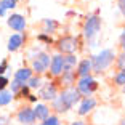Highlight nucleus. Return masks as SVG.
<instances>
[{
    "mask_svg": "<svg viewBox=\"0 0 125 125\" xmlns=\"http://www.w3.org/2000/svg\"><path fill=\"white\" fill-rule=\"evenodd\" d=\"M79 99H80L79 90L69 87V88L62 90V93L59 96H56V99L53 101V104H55V109L58 111V112H66V111H69L74 104L77 103Z\"/></svg>",
    "mask_w": 125,
    "mask_h": 125,
    "instance_id": "nucleus-1",
    "label": "nucleus"
},
{
    "mask_svg": "<svg viewBox=\"0 0 125 125\" xmlns=\"http://www.w3.org/2000/svg\"><path fill=\"white\" fill-rule=\"evenodd\" d=\"M112 61H114V52H112V50H101V52L96 56H93V59H92L93 71H95V72H101V71H104Z\"/></svg>",
    "mask_w": 125,
    "mask_h": 125,
    "instance_id": "nucleus-2",
    "label": "nucleus"
},
{
    "mask_svg": "<svg viewBox=\"0 0 125 125\" xmlns=\"http://www.w3.org/2000/svg\"><path fill=\"white\" fill-rule=\"evenodd\" d=\"M99 29H101V19H99V16H96V15L88 16L87 21H85V26H83V35L88 40H92V39H95L98 35Z\"/></svg>",
    "mask_w": 125,
    "mask_h": 125,
    "instance_id": "nucleus-3",
    "label": "nucleus"
},
{
    "mask_svg": "<svg viewBox=\"0 0 125 125\" xmlns=\"http://www.w3.org/2000/svg\"><path fill=\"white\" fill-rule=\"evenodd\" d=\"M98 88V82L95 80L93 77H82L80 80H79V83H77V90H79V93H82V95H85V96H90L95 90Z\"/></svg>",
    "mask_w": 125,
    "mask_h": 125,
    "instance_id": "nucleus-4",
    "label": "nucleus"
},
{
    "mask_svg": "<svg viewBox=\"0 0 125 125\" xmlns=\"http://www.w3.org/2000/svg\"><path fill=\"white\" fill-rule=\"evenodd\" d=\"M50 62H52V59H50V56L47 53H43V52L37 53V56L32 59V71H35L37 74H42L48 69Z\"/></svg>",
    "mask_w": 125,
    "mask_h": 125,
    "instance_id": "nucleus-5",
    "label": "nucleus"
},
{
    "mask_svg": "<svg viewBox=\"0 0 125 125\" xmlns=\"http://www.w3.org/2000/svg\"><path fill=\"white\" fill-rule=\"evenodd\" d=\"M58 48H59V52H62V53L72 55V53L75 52V48H77V39L72 37V35L62 37L61 40L58 42Z\"/></svg>",
    "mask_w": 125,
    "mask_h": 125,
    "instance_id": "nucleus-6",
    "label": "nucleus"
},
{
    "mask_svg": "<svg viewBox=\"0 0 125 125\" xmlns=\"http://www.w3.org/2000/svg\"><path fill=\"white\" fill-rule=\"evenodd\" d=\"M7 24L11 27V29L18 31V32H21V31L26 29V19H24V16H22V15H18V13L11 15L10 18L7 19Z\"/></svg>",
    "mask_w": 125,
    "mask_h": 125,
    "instance_id": "nucleus-7",
    "label": "nucleus"
},
{
    "mask_svg": "<svg viewBox=\"0 0 125 125\" xmlns=\"http://www.w3.org/2000/svg\"><path fill=\"white\" fill-rule=\"evenodd\" d=\"M62 69H64V56L61 55H55L52 58L50 62V71H52V75H61Z\"/></svg>",
    "mask_w": 125,
    "mask_h": 125,
    "instance_id": "nucleus-8",
    "label": "nucleus"
},
{
    "mask_svg": "<svg viewBox=\"0 0 125 125\" xmlns=\"http://www.w3.org/2000/svg\"><path fill=\"white\" fill-rule=\"evenodd\" d=\"M18 120L21 122L22 125H31L34 120H35V114H34V109H31V107H24V109H21L18 112Z\"/></svg>",
    "mask_w": 125,
    "mask_h": 125,
    "instance_id": "nucleus-9",
    "label": "nucleus"
},
{
    "mask_svg": "<svg viewBox=\"0 0 125 125\" xmlns=\"http://www.w3.org/2000/svg\"><path fill=\"white\" fill-rule=\"evenodd\" d=\"M40 98L47 99V101H50V99L55 101L56 99V87L53 83H47L43 88L40 90Z\"/></svg>",
    "mask_w": 125,
    "mask_h": 125,
    "instance_id": "nucleus-10",
    "label": "nucleus"
},
{
    "mask_svg": "<svg viewBox=\"0 0 125 125\" xmlns=\"http://www.w3.org/2000/svg\"><path fill=\"white\" fill-rule=\"evenodd\" d=\"M92 69H93L92 59H83V61L79 62L77 75H80V77H88V75H90V71H92Z\"/></svg>",
    "mask_w": 125,
    "mask_h": 125,
    "instance_id": "nucleus-11",
    "label": "nucleus"
},
{
    "mask_svg": "<svg viewBox=\"0 0 125 125\" xmlns=\"http://www.w3.org/2000/svg\"><path fill=\"white\" fill-rule=\"evenodd\" d=\"M31 77H32V69H29V67H22V69L16 71V74H15V80H19L21 83L29 82Z\"/></svg>",
    "mask_w": 125,
    "mask_h": 125,
    "instance_id": "nucleus-12",
    "label": "nucleus"
},
{
    "mask_svg": "<svg viewBox=\"0 0 125 125\" xmlns=\"http://www.w3.org/2000/svg\"><path fill=\"white\" fill-rule=\"evenodd\" d=\"M95 106H96V101H95L93 98H85L83 101H82L80 107H79V114H80V115L88 114V112H90V111H92Z\"/></svg>",
    "mask_w": 125,
    "mask_h": 125,
    "instance_id": "nucleus-13",
    "label": "nucleus"
},
{
    "mask_svg": "<svg viewBox=\"0 0 125 125\" xmlns=\"http://www.w3.org/2000/svg\"><path fill=\"white\" fill-rule=\"evenodd\" d=\"M21 45H22V35L13 34V35L8 39V52H16Z\"/></svg>",
    "mask_w": 125,
    "mask_h": 125,
    "instance_id": "nucleus-14",
    "label": "nucleus"
},
{
    "mask_svg": "<svg viewBox=\"0 0 125 125\" xmlns=\"http://www.w3.org/2000/svg\"><path fill=\"white\" fill-rule=\"evenodd\" d=\"M34 114H35V119L45 120V119L50 117V109H48L45 104H37V106L34 107Z\"/></svg>",
    "mask_w": 125,
    "mask_h": 125,
    "instance_id": "nucleus-15",
    "label": "nucleus"
},
{
    "mask_svg": "<svg viewBox=\"0 0 125 125\" xmlns=\"http://www.w3.org/2000/svg\"><path fill=\"white\" fill-rule=\"evenodd\" d=\"M75 64H77V58H75L74 55L64 56V69H62V72H69V71H74Z\"/></svg>",
    "mask_w": 125,
    "mask_h": 125,
    "instance_id": "nucleus-16",
    "label": "nucleus"
},
{
    "mask_svg": "<svg viewBox=\"0 0 125 125\" xmlns=\"http://www.w3.org/2000/svg\"><path fill=\"white\" fill-rule=\"evenodd\" d=\"M13 99V93L7 92V90H2L0 92V106H7L8 103H11Z\"/></svg>",
    "mask_w": 125,
    "mask_h": 125,
    "instance_id": "nucleus-17",
    "label": "nucleus"
},
{
    "mask_svg": "<svg viewBox=\"0 0 125 125\" xmlns=\"http://www.w3.org/2000/svg\"><path fill=\"white\" fill-rule=\"evenodd\" d=\"M75 80V71H69V72H62V83L71 85Z\"/></svg>",
    "mask_w": 125,
    "mask_h": 125,
    "instance_id": "nucleus-18",
    "label": "nucleus"
},
{
    "mask_svg": "<svg viewBox=\"0 0 125 125\" xmlns=\"http://www.w3.org/2000/svg\"><path fill=\"white\" fill-rule=\"evenodd\" d=\"M0 7L5 10H11L16 7V0H0Z\"/></svg>",
    "mask_w": 125,
    "mask_h": 125,
    "instance_id": "nucleus-19",
    "label": "nucleus"
},
{
    "mask_svg": "<svg viewBox=\"0 0 125 125\" xmlns=\"http://www.w3.org/2000/svg\"><path fill=\"white\" fill-rule=\"evenodd\" d=\"M40 125H59V119L56 115H50L48 119H45Z\"/></svg>",
    "mask_w": 125,
    "mask_h": 125,
    "instance_id": "nucleus-20",
    "label": "nucleus"
},
{
    "mask_svg": "<svg viewBox=\"0 0 125 125\" xmlns=\"http://www.w3.org/2000/svg\"><path fill=\"white\" fill-rule=\"evenodd\" d=\"M40 83H42V80H40V77H31L29 79V88H37V87H40Z\"/></svg>",
    "mask_w": 125,
    "mask_h": 125,
    "instance_id": "nucleus-21",
    "label": "nucleus"
},
{
    "mask_svg": "<svg viewBox=\"0 0 125 125\" xmlns=\"http://www.w3.org/2000/svg\"><path fill=\"white\" fill-rule=\"evenodd\" d=\"M114 82L117 85H120V87H125V72H119L114 77Z\"/></svg>",
    "mask_w": 125,
    "mask_h": 125,
    "instance_id": "nucleus-22",
    "label": "nucleus"
},
{
    "mask_svg": "<svg viewBox=\"0 0 125 125\" xmlns=\"http://www.w3.org/2000/svg\"><path fill=\"white\" fill-rule=\"evenodd\" d=\"M24 87V83H21L19 80H13L11 82V93H16V92H21V88Z\"/></svg>",
    "mask_w": 125,
    "mask_h": 125,
    "instance_id": "nucleus-23",
    "label": "nucleus"
},
{
    "mask_svg": "<svg viewBox=\"0 0 125 125\" xmlns=\"http://www.w3.org/2000/svg\"><path fill=\"white\" fill-rule=\"evenodd\" d=\"M117 66H119V69H120V72H125V53L119 56V59H117Z\"/></svg>",
    "mask_w": 125,
    "mask_h": 125,
    "instance_id": "nucleus-24",
    "label": "nucleus"
},
{
    "mask_svg": "<svg viewBox=\"0 0 125 125\" xmlns=\"http://www.w3.org/2000/svg\"><path fill=\"white\" fill-rule=\"evenodd\" d=\"M45 27H47V32H48V29H50V32H53V29H56L58 24H56L55 21H52V19H47V21H45Z\"/></svg>",
    "mask_w": 125,
    "mask_h": 125,
    "instance_id": "nucleus-25",
    "label": "nucleus"
},
{
    "mask_svg": "<svg viewBox=\"0 0 125 125\" xmlns=\"http://www.w3.org/2000/svg\"><path fill=\"white\" fill-rule=\"evenodd\" d=\"M7 85H8V79L5 75H0V92L7 88Z\"/></svg>",
    "mask_w": 125,
    "mask_h": 125,
    "instance_id": "nucleus-26",
    "label": "nucleus"
},
{
    "mask_svg": "<svg viewBox=\"0 0 125 125\" xmlns=\"http://www.w3.org/2000/svg\"><path fill=\"white\" fill-rule=\"evenodd\" d=\"M7 67H8V62H7V59H3V61L0 62V75H3V74H5Z\"/></svg>",
    "mask_w": 125,
    "mask_h": 125,
    "instance_id": "nucleus-27",
    "label": "nucleus"
},
{
    "mask_svg": "<svg viewBox=\"0 0 125 125\" xmlns=\"http://www.w3.org/2000/svg\"><path fill=\"white\" fill-rule=\"evenodd\" d=\"M10 124V117L8 115H0V125H8Z\"/></svg>",
    "mask_w": 125,
    "mask_h": 125,
    "instance_id": "nucleus-28",
    "label": "nucleus"
},
{
    "mask_svg": "<svg viewBox=\"0 0 125 125\" xmlns=\"http://www.w3.org/2000/svg\"><path fill=\"white\" fill-rule=\"evenodd\" d=\"M119 8H120L122 15L125 16V0H119Z\"/></svg>",
    "mask_w": 125,
    "mask_h": 125,
    "instance_id": "nucleus-29",
    "label": "nucleus"
},
{
    "mask_svg": "<svg viewBox=\"0 0 125 125\" xmlns=\"http://www.w3.org/2000/svg\"><path fill=\"white\" fill-rule=\"evenodd\" d=\"M39 39H40V40H45L47 43H50V42H52V39H50V37H47V35H43V34H42V35H39Z\"/></svg>",
    "mask_w": 125,
    "mask_h": 125,
    "instance_id": "nucleus-30",
    "label": "nucleus"
},
{
    "mask_svg": "<svg viewBox=\"0 0 125 125\" xmlns=\"http://www.w3.org/2000/svg\"><path fill=\"white\" fill-rule=\"evenodd\" d=\"M19 93H21V95H27V93H29V87H26V85H24V87L21 88V92H19ZM27 96H29V95H27Z\"/></svg>",
    "mask_w": 125,
    "mask_h": 125,
    "instance_id": "nucleus-31",
    "label": "nucleus"
},
{
    "mask_svg": "<svg viewBox=\"0 0 125 125\" xmlns=\"http://www.w3.org/2000/svg\"><path fill=\"white\" fill-rule=\"evenodd\" d=\"M71 125H85V122L83 120H75V122H72Z\"/></svg>",
    "mask_w": 125,
    "mask_h": 125,
    "instance_id": "nucleus-32",
    "label": "nucleus"
},
{
    "mask_svg": "<svg viewBox=\"0 0 125 125\" xmlns=\"http://www.w3.org/2000/svg\"><path fill=\"white\" fill-rule=\"evenodd\" d=\"M120 42L124 43L125 42V27H124V31H122V35H120Z\"/></svg>",
    "mask_w": 125,
    "mask_h": 125,
    "instance_id": "nucleus-33",
    "label": "nucleus"
},
{
    "mask_svg": "<svg viewBox=\"0 0 125 125\" xmlns=\"http://www.w3.org/2000/svg\"><path fill=\"white\" fill-rule=\"evenodd\" d=\"M5 13H7V10H5V8H2V7H0V16H5Z\"/></svg>",
    "mask_w": 125,
    "mask_h": 125,
    "instance_id": "nucleus-34",
    "label": "nucleus"
},
{
    "mask_svg": "<svg viewBox=\"0 0 125 125\" xmlns=\"http://www.w3.org/2000/svg\"><path fill=\"white\" fill-rule=\"evenodd\" d=\"M29 99H31V101H37V98L34 95H29Z\"/></svg>",
    "mask_w": 125,
    "mask_h": 125,
    "instance_id": "nucleus-35",
    "label": "nucleus"
},
{
    "mask_svg": "<svg viewBox=\"0 0 125 125\" xmlns=\"http://www.w3.org/2000/svg\"><path fill=\"white\" fill-rule=\"evenodd\" d=\"M120 125H125V119H122V122H120Z\"/></svg>",
    "mask_w": 125,
    "mask_h": 125,
    "instance_id": "nucleus-36",
    "label": "nucleus"
},
{
    "mask_svg": "<svg viewBox=\"0 0 125 125\" xmlns=\"http://www.w3.org/2000/svg\"><path fill=\"white\" fill-rule=\"evenodd\" d=\"M122 48H124V53H125V42H124V43H122Z\"/></svg>",
    "mask_w": 125,
    "mask_h": 125,
    "instance_id": "nucleus-37",
    "label": "nucleus"
},
{
    "mask_svg": "<svg viewBox=\"0 0 125 125\" xmlns=\"http://www.w3.org/2000/svg\"><path fill=\"white\" fill-rule=\"evenodd\" d=\"M124 92H125V87H124Z\"/></svg>",
    "mask_w": 125,
    "mask_h": 125,
    "instance_id": "nucleus-38",
    "label": "nucleus"
}]
</instances>
